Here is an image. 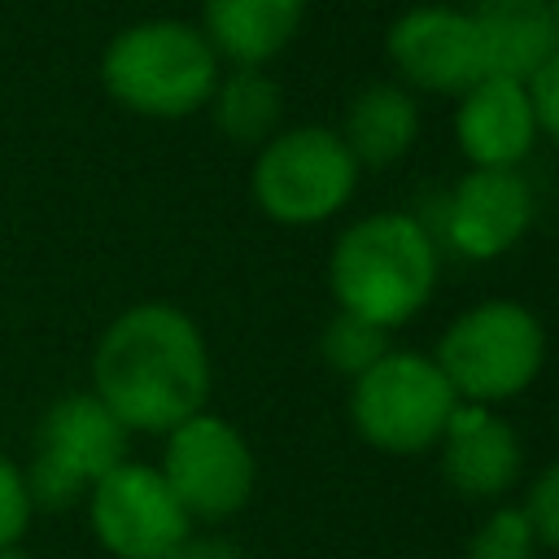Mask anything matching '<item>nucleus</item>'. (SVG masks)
<instances>
[{
  "label": "nucleus",
  "mask_w": 559,
  "mask_h": 559,
  "mask_svg": "<svg viewBox=\"0 0 559 559\" xmlns=\"http://www.w3.org/2000/svg\"><path fill=\"white\" fill-rule=\"evenodd\" d=\"M358 183V162L345 148L341 131L293 127L262 144L253 162V201L266 218L306 227L332 218Z\"/></svg>",
  "instance_id": "obj_6"
},
{
  "label": "nucleus",
  "mask_w": 559,
  "mask_h": 559,
  "mask_svg": "<svg viewBox=\"0 0 559 559\" xmlns=\"http://www.w3.org/2000/svg\"><path fill=\"white\" fill-rule=\"evenodd\" d=\"M210 105H214L218 131L231 144H266L280 127L284 96H280L275 79H266L262 70H236L214 87Z\"/></svg>",
  "instance_id": "obj_17"
},
{
  "label": "nucleus",
  "mask_w": 559,
  "mask_h": 559,
  "mask_svg": "<svg viewBox=\"0 0 559 559\" xmlns=\"http://www.w3.org/2000/svg\"><path fill=\"white\" fill-rule=\"evenodd\" d=\"M441 472L463 498H498L520 476V441L489 406L459 402L441 437Z\"/></svg>",
  "instance_id": "obj_13"
},
{
  "label": "nucleus",
  "mask_w": 559,
  "mask_h": 559,
  "mask_svg": "<svg viewBox=\"0 0 559 559\" xmlns=\"http://www.w3.org/2000/svg\"><path fill=\"white\" fill-rule=\"evenodd\" d=\"M550 13H555V26H559V0H550Z\"/></svg>",
  "instance_id": "obj_25"
},
{
  "label": "nucleus",
  "mask_w": 559,
  "mask_h": 559,
  "mask_svg": "<svg viewBox=\"0 0 559 559\" xmlns=\"http://www.w3.org/2000/svg\"><path fill=\"white\" fill-rule=\"evenodd\" d=\"M537 537L524 507H498L467 542V559H533Z\"/></svg>",
  "instance_id": "obj_19"
},
{
  "label": "nucleus",
  "mask_w": 559,
  "mask_h": 559,
  "mask_svg": "<svg viewBox=\"0 0 559 559\" xmlns=\"http://www.w3.org/2000/svg\"><path fill=\"white\" fill-rule=\"evenodd\" d=\"M31 524V493L26 476L0 454V546H13Z\"/></svg>",
  "instance_id": "obj_21"
},
{
  "label": "nucleus",
  "mask_w": 559,
  "mask_h": 559,
  "mask_svg": "<svg viewBox=\"0 0 559 559\" xmlns=\"http://www.w3.org/2000/svg\"><path fill=\"white\" fill-rule=\"evenodd\" d=\"M419 131V105L411 92L393 87V83H371L354 96L349 114H345V148L354 153V162L367 166H389L397 162Z\"/></svg>",
  "instance_id": "obj_16"
},
{
  "label": "nucleus",
  "mask_w": 559,
  "mask_h": 559,
  "mask_svg": "<svg viewBox=\"0 0 559 559\" xmlns=\"http://www.w3.org/2000/svg\"><path fill=\"white\" fill-rule=\"evenodd\" d=\"M389 57L402 70L406 83L441 96H463L485 79V48L476 35V22L445 4H419L406 9L389 26Z\"/></svg>",
  "instance_id": "obj_10"
},
{
  "label": "nucleus",
  "mask_w": 559,
  "mask_h": 559,
  "mask_svg": "<svg viewBox=\"0 0 559 559\" xmlns=\"http://www.w3.org/2000/svg\"><path fill=\"white\" fill-rule=\"evenodd\" d=\"M87 515L100 546L118 559H162L192 528L162 472L144 463H118L109 476H100L92 485Z\"/></svg>",
  "instance_id": "obj_9"
},
{
  "label": "nucleus",
  "mask_w": 559,
  "mask_h": 559,
  "mask_svg": "<svg viewBox=\"0 0 559 559\" xmlns=\"http://www.w3.org/2000/svg\"><path fill=\"white\" fill-rule=\"evenodd\" d=\"M253 450L218 415H192L166 437L162 480L188 511V520H227L253 493Z\"/></svg>",
  "instance_id": "obj_8"
},
{
  "label": "nucleus",
  "mask_w": 559,
  "mask_h": 559,
  "mask_svg": "<svg viewBox=\"0 0 559 559\" xmlns=\"http://www.w3.org/2000/svg\"><path fill=\"white\" fill-rule=\"evenodd\" d=\"M118 463H127V428L118 415L96 393H70L39 419L35 463L26 472L31 507L66 511Z\"/></svg>",
  "instance_id": "obj_7"
},
{
  "label": "nucleus",
  "mask_w": 559,
  "mask_h": 559,
  "mask_svg": "<svg viewBox=\"0 0 559 559\" xmlns=\"http://www.w3.org/2000/svg\"><path fill=\"white\" fill-rule=\"evenodd\" d=\"M162 559H249L236 542H227V537H183L175 550H166Z\"/></svg>",
  "instance_id": "obj_23"
},
{
  "label": "nucleus",
  "mask_w": 559,
  "mask_h": 559,
  "mask_svg": "<svg viewBox=\"0 0 559 559\" xmlns=\"http://www.w3.org/2000/svg\"><path fill=\"white\" fill-rule=\"evenodd\" d=\"M528 92V105H533V122L559 144V52L524 83Z\"/></svg>",
  "instance_id": "obj_22"
},
{
  "label": "nucleus",
  "mask_w": 559,
  "mask_h": 559,
  "mask_svg": "<svg viewBox=\"0 0 559 559\" xmlns=\"http://www.w3.org/2000/svg\"><path fill=\"white\" fill-rule=\"evenodd\" d=\"M454 135L476 170H515V162L533 148L537 135L524 83L480 79L476 87H467L454 114Z\"/></svg>",
  "instance_id": "obj_12"
},
{
  "label": "nucleus",
  "mask_w": 559,
  "mask_h": 559,
  "mask_svg": "<svg viewBox=\"0 0 559 559\" xmlns=\"http://www.w3.org/2000/svg\"><path fill=\"white\" fill-rule=\"evenodd\" d=\"M0 559H26L22 550H13V546H0Z\"/></svg>",
  "instance_id": "obj_24"
},
{
  "label": "nucleus",
  "mask_w": 559,
  "mask_h": 559,
  "mask_svg": "<svg viewBox=\"0 0 559 559\" xmlns=\"http://www.w3.org/2000/svg\"><path fill=\"white\" fill-rule=\"evenodd\" d=\"M306 13V0H205L201 35L214 57L236 61L240 70H258L275 52L288 48Z\"/></svg>",
  "instance_id": "obj_15"
},
{
  "label": "nucleus",
  "mask_w": 559,
  "mask_h": 559,
  "mask_svg": "<svg viewBox=\"0 0 559 559\" xmlns=\"http://www.w3.org/2000/svg\"><path fill=\"white\" fill-rule=\"evenodd\" d=\"M328 280L341 310L389 332L432 297L437 253L419 218L371 214L341 231L328 262Z\"/></svg>",
  "instance_id": "obj_2"
},
{
  "label": "nucleus",
  "mask_w": 559,
  "mask_h": 559,
  "mask_svg": "<svg viewBox=\"0 0 559 559\" xmlns=\"http://www.w3.org/2000/svg\"><path fill=\"white\" fill-rule=\"evenodd\" d=\"M524 515H528V524H533L537 546L559 550V463H550V467L533 480Z\"/></svg>",
  "instance_id": "obj_20"
},
{
  "label": "nucleus",
  "mask_w": 559,
  "mask_h": 559,
  "mask_svg": "<svg viewBox=\"0 0 559 559\" xmlns=\"http://www.w3.org/2000/svg\"><path fill=\"white\" fill-rule=\"evenodd\" d=\"M384 354H389V332L376 328V323H367V319H358V314H349V310L332 314V323L323 328V358L341 376H354L358 380Z\"/></svg>",
  "instance_id": "obj_18"
},
{
  "label": "nucleus",
  "mask_w": 559,
  "mask_h": 559,
  "mask_svg": "<svg viewBox=\"0 0 559 559\" xmlns=\"http://www.w3.org/2000/svg\"><path fill=\"white\" fill-rule=\"evenodd\" d=\"M459 397L441 367L424 354L389 349L371 371L354 380L349 415L367 445L384 454H419L445 437Z\"/></svg>",
  "instance_id": "obj_5"
},
{
  "label": "nucleus",
  "mask_w": 559,
  "mask_h": 559,
  "mask_svg": "<svg viewBox=\"0 0 559 559\" xmlns=\"http://www.w3.org/2000/svg\"><path fill=\"white\" fill-rule=\"evenodd\" d=\"M105 92L140 118H188L218 87V57L201 26L148 17L122 26L100 52Z\"/></svg>",
  "instance_id": "obj_3"
},
{
  "label": "nucleus",
  "mask_w": 559,
  "mask_h": 559,
  "mask_svg": "<svg viewBox=\"0 0 559 559\" xmlns=\"http://www.w3.org/2000/svg\"><path fill=\"white\" fill-rule=\"evenodd\" d=\"M467 17L485 48V79L528 83L559 52L550 0H476Z\"/></svg>",
  "instance_id": "obj_14"
},
{
  "label": "nucleus",
  "mask_w": 559,
  "mask_h": 559,
  "mask_svg": "<svg viewBox=\"0 0 559 559\" xmlns=\"http://www.w3.org/2000/svg\"><path fill=\"white\" fill-rule=\"evenodd\" d=\"M542 358H546V332L528 306L480 301L445 328L432 362L441 367L459 402L489 406L524 393L537 380Z\"/></svg>",
  "instance_id": "obj_4"
},
{
  "label": "nucleus",
  "mask_w": 559,
  "mask_h": 559,
  "mask_svg": "<svg viewBox=\"0 0 559 559\" xmlns=\"http://www.w3.org/2000/svg\"><path fill=\"white\" fill-rule=\"evenodd\" d=\"M92 384L127 432H170L210 397L205 336L179 306L140 301L100 332Z\"/></svg>",
  "instance_id": "obj_1"
},
{
  "label": "nucleus",
  "mask_w": 559,
  "mask_h": 559,
  "mask_svg": "<svg viewBox=\"0 0 559 559\" xmlns=\"http://www.w3.org/2000/svg\"><path fill=\"white\" fill-rule=\"evenodd\" d=\"M533 218V192L524 175L515 170H476L459 179L450 210H445V236L467 258H502Z\"/></svg>",
  "instance_id": "obj_11"
}]
</instances>
